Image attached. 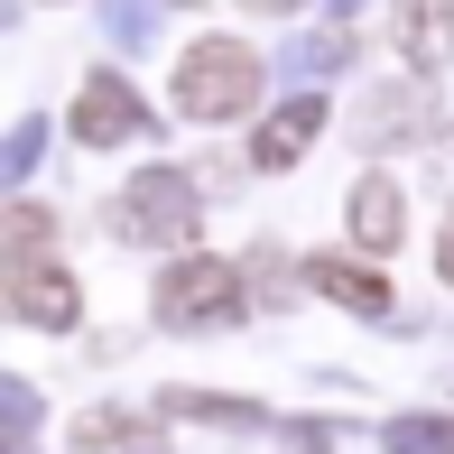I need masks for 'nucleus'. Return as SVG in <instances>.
Segmentation results:
<instances>
[{
  "label": "nucleus",
  "instance_id": "1",
  "mask_svg": "<svg viewBox=\"0 0 454 454\" xmlns=\"http://www.w3.org/2000/svg\"><path fill=\"white\" fill-rule=\"evenodd\" d=\"M241 316H251V287H241L232 260H214V251L168 260V278H158V325H176V334H214V325H241Z\"/></svg>",
  "mask_w": 454,
  "mask_h": 454
},
{
  "label": "nucleus",
  "instance_id": "2",
  "mask_svg": "<svg viewBox=\"0 0 454 454\" xmlns=\"http://www.w3.org/2000/svg\"><path fill=\"white\" fill-rule=\"evenodd\" d=\"M251 102H260V56L241 47V37L185 47V66H176V112L185 121H241Z\"/></svg>",
  "mask_w": 454,
  "mask_h": 454
},
{
  "label": "nucleus",
  "instance_id": "3",
  "mask_svg": "<svg viewBox=\"0 0 454 454\" xmlns=\"http://www.w3.org/2000/svg\"><path fill=\"white\" fill-rule=\"evenodd\" d=\"M195 168H149V176H130L112 195V232L121 241H158V251H185V241H195V185H185Z\"/></svg>",
  "mask_w": 454,
  "mask_h": 454
},
{
  "label": "nucleus",
  "instance_id": "4",
  "mask_svg": "<svg viewBox=\"0 0 454 454\" xmlns=\"http://www.w3.org/2000/svg\"><path fill=\"white\" fill-rule=\"evenodd\" d=\"M353 139L362 149H418V139H436V102H427V84H371V102L353 112Z\"/></svg>",
  "mask_w": 454,
  "mask_h": 454
},
{
  "label": "nucleus",
  "instance_id": "5",
  "mask_svg": "<svg viewBox=\"0 0 454 454\" xmlns=\"http://www.w3.org/2000/svg\"><path fill=\"white\" fill-rule=\"evenodd\" d=\"M66 130L84 139V149H121V139H139V130H149V102H139L112 66H102V74H84V93H74Z\"/></svg>",
  "mask_w": 454,
  "mask_h": 454
},
{
  "label": "nucleus",
  "instance_id": "6",
  "mask_svg": "<svg viewBox=\"0 0 454 454\" xmlns=\"http://www.w3.org/2000/svg\"><path fill=\"white\" fill-rule=\"evenodd\" d=\"M389 47L408 74H436L454 56V0H389Z\"/></svg>",
  "mask_w": 454,
  "mask_h": 454
},
{
  "label": "nucleus",
  "instance_id": "7",
  "mask_svg": "<svg viewBox=\"0 0 454 454\" xmlns=\"http://www.w3.org/2000/svg\"><path fill=\"white\" fill-rule=\"evenodd\" d=\"M10 316L37 325V334H74V325H84V287L66 270H47V260H37V270H10Z\"/></svg>",
  "mask_w": 454,
  "mask_h": 454
},
{
  "label": "nucleus",
  "instance_id": "8",
  "mask_svg": "<svg viewBox=\"0 0 454 454\" xmlns=\"http://www.w3.org/2000/svg\"><path fill=\"white\" fill-rule=\"evenodd\" d=\"M316 130H325V102L316 93H297V102H278L270 121L251 130V168L260 176H278V168H297L306 149H316Z\"/></svg>",
  "mask_w": 454,
  "mask_h": 454
},
{
  "label": "nucleus",
  "instance_id": "9",
  "mask_svg": "<svg viewBox=\"0 0 454 454\" xmlns=\"http://www.w3.org/2000/svg\"><path fill=\"white\" fill-rule=\"evenodd\" d=\"M297 278L316 287V297H334V306H353V316H399V297H389V278H380V260H371V270H362V260H334V251H316V260H306Z\"/></svg>",
  "mask_w": 454,
  "mask_h": 454
},
{
  "label": "nucleus",
  "instance_id": "10",
  "mask_svg": "<svg viewBox=\"0 0 454 454\" xmlns=\"http://www.w3.org/2000/svg\"><path fill=\"white\" fill-rule=\"evenodd\" d=\"M343 223H353V241H362V251H399L408 204H399V185H389V176H362L353 195H343Z\"/></svg>",
  "mask_w": 454,
  "mask_h": 454
},
{
  "label": "nucleus",
  "instance_id": "11",
  "mask_svg": "<svg viewBox=\"0 0 454 454\" xmlns=\"http://www.w3.org/2000/svg\"><path fill=\"white\" fill-rule=\"evenodd\" d=\"M149 436H158L149 408H84V418H74V454H112V445H139V454H149Z\"/></svg>",
  "mask_w": 454,
  "mask_h": 454
},
{
  "label": "nucleus",
  "instance_id": "12",
  "mask_svg": "<svg viewBox=\"0 0 454 454\" xmlns=\"http://www.w3.org/2000/svg\"><path fill=\"white\" fill-rule=\"evenodd\" d=\"M0 241H10V270H37V260H47V241H56V214L19 195L10 214H0Z\"/></svg>",
  "mask_w": 454,
  "mask_h": 454
},
{
  "label": "nucleus",
  "instance_id": "13",
  "mask_svg": "<svg viewBox=\"0 0 454 454\" xmlns=\"http://www.w3.org/2000/svg\"><path fill=\"white\" fill-rule=\"evenodd\" d=\"M380 454H454V418L427 408V418H389L380 427Z\"/></svg>",
  "mask_w": 454,
  "mask_h": 454
},
{
  "label": "nucleus",
  "instance_id": "14",
  "mask_svg": "<svg viewBox=\"0 0 454 454\" xmlns=\"http://www.w3.org/2000/svg\"><path fill=\"white\" fill-rule=\"evenodd\" d=\"M168 408H176V418H204V427H260V408L251 399H223V389H168Z\"/></svg>",
  "mask_w": 454,
  "mask_h": 454
},
{
  "label": "nucleus",
  "instance_id": "15",
  "mask_svg": "<svg viewBox=\"0 0 454 454\" xmlns=\"http://www.w3.org/2000/svg\"><path fill=\"white\" fill-rule=\"evenodd\" d=\"M343 56H353V37H343V28H316V37H287V74H334Z\"/></svg>",
  "mask_w": 454,
  "mask_h": 454
},
{
  "label": "nucleus",
  "instance_id": "16",
  "mask_svg": "<svg viewBox=\"0 0 454 454\" xmlns=\"http://www.w3.org/2000/svg\"><path fill=\"white\" fill-rule=\"evenodd\" d=\"M149 19H158V0H112V10H102V28H112L121 47H139V37H149Z\"/></svg>",
  "mask_w": 454,
  "mask_h": 454
},
{
  "label": "nucleus",
  "instance_id": "17",
  "mask_svg": "<svg viewBox=\"0 0 454 454\" xmlns=\"http://www.w3.org/2000/svg\"><path fill=\"white\" fill-rule=\"evenodd\" d=\"M37 149H47V130H37V121H19V130H10V176H28Z\"/></svg>",
  "mask_w": 454,
  "mask_h": 454
},
{
  "label": "nucleus",
  "instance_id": "18",
  "mask_svg": "<svg viewBox=\"0 0 454 454\" xmlns=\"http://www.w3.org/2000/svg\"><path fill=\"white\" fill-rule=\"evenodd\" d=\"M0 408H10V436H28V427H37V389H28V380L0 389Z\"/></svg>",
  "mask_w": 454,
  "mask_h": 454
},
{
  "label": "nucleus",
  "instance_id": "19",
  "mask_svg": "<svg viewBox=\"0 0 454 454\" xmlns=\"http://www.w3.org/2000/svg\"><path fill=\"white\" fill-rule=\"evenodd\" d=\"M436 270H445V287H454V214H445V232H436Z\"/></svg>",
  "mask_w": 454,
  "mask_h": 454
},
{
  "label": "nucleus",
  "instance_id": "20",
  "mask_svg": "<svg viewBox=\"0 0 454 454\" xmlns=\"http://www.w3.org/2000/svg\"><path fill=\"white\" fill-rule=\"evenodd\" d=\"M306 454H325V445H316V436H306Z\"/></svg>",
  "mask_w": 454,
  "mask_h": 454
}]
</instances>
